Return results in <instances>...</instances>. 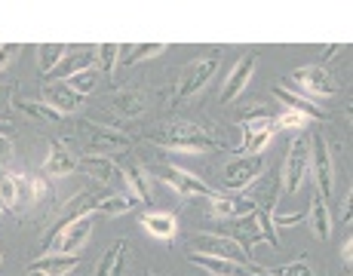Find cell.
<instances>
[{"mask_svg": "<svg viewBox=\"0 0 353 276\" xmlns=\"http://www.w3.org/2000/svg\"><path fill=\"white\" fill-rule=\"evenodd\" d=\"M96 59H99L101 74H114V65L120 62V46L117 43H101L96 50Z\"/></svg>", "mask_w": 353, "mask_h": 276, "instance_id": "obj_32", "label": "cell"}, {"mask_svg": "<svg viewBox=\"0 0 353 276\" xmlns=\"http://www.w3.org/2000/svg\"><path fill=\"white\" fill-rule=\"evenodd\" d=\"M77 169V157L62 145V141H50V157L43 163V172L46 178H65Z\"/></svg>", "mask_w": 353, "mask_h": 276, "instance_id": "obj_17", "label": "cell"}, {"mask_svg": "<svg viewBox=\"0 0 353 276\" xmlns=\"http://www.w3.org/2000/svg\"><path fill=\"white\" fill-rule=\"evenodd\" d=\"M310 163H314V172H316V193L325 200L335 187V160H332V151H329V141L323 136H314L310 141Z\"/></svg>", "mask_w": 353, "mask_h": 276, "instance_id": "obj_8", "label": "cell"}, {"mask_svg": "<svg viewBox=\"0 0 353 276\" xmlns=\"http://www.w3.org/2000/svg\"><path fill=\"white\" fill-rule=\"evenodd\" d=\"M286 80H289L292 86H295V89L310 92V96L329 98V96H335V92H338V86H335V80H332V74L325 71V68H320V65H307V68L292 71Z\"/></svg>", "mask_w": 353, "mask_h": 276, "instance_id": "obj_9", "label": "cell"}, {"mask_svg": "<svg viewBox=\"0 0 353 276\" xmlns=\"http://www.w3.org/2000/svg\"><path fill=\"white\" fill-rule=\"evenodd\" d=\"M310 231H314L316 240H329L332 237V215L329 206L320 193H314V203H310Z\"/></svg>", "mask_w": 353, "mask_h": 276, "instance_id": "obj_24", "label": "cell"}, {"mask_svg": "<svg viewBox=\"0 0 353 276\" xmlns=\"http://www.w3.org/2000/svg\"><path fill=\"white\" fill-rule=\"evenodd\" d=\"M255 62L258 59L252 56V52H246V56H240L236 59V65L230 68L228 74V80H225V86H221V102H234L236 96H240L243 89H246V83L252 80V71H255Z\"/></svg>", "mask_w": 353, "mask_h": 276, "instance_id": "obj_14", "label": "cell"}, {"mask_svg": "<svg viewBox=\"0 0 353 276\" xmlns=\"http://www.w3.org/2000/svg\"><path fill=\"white\" fill-rule=\"evenodd\" d=\"M43 102L50 107H56V111L65 117V114H74L80 105H83V96H77L65 80H50V83H43Z\"/></svg>", "mask_w": 353, "mask_h": 276, "instance_id": "obj_15", "label": "cell"}, {"mask_svg": "<svg viewBox=\"0 0 353 276\" xmlns=\"http://www.w3.org/2000/svg\"><path fill=\"white\" fill-rule=\"evenodd\" d=\"M307 166H310V147H307V141L295 138L289 145L286 166H283V191L295 193L298 187L304 184V178H307Z\"/></svg>", "mask_w": 353, "mask_h": 276, "instance_id": "obj_10", "label": "cell"}, {"mask_svg": "<svg viewBox=\"0 0 353 276\" xmlns=\"http://www.w3.org/2000/svg\"><path fill=\"white\" fill-rule=\"evenodd\" d=\"M68 56V46L65 43H40L37 46V65L43 74L56 71V65L62 62V59Z\"/></svg>", "mask_w": 353, "mask_h": 276, "instance_id": "obj_26", "label": "cell"}, {"mask_svg": "<svg viewBox=\"0 0 353 276\" xmlns=\"http://www.w3.org/2000/svg\"><path fill=\"white\" fill-rule=\"evenodd\" d=\"M77 169L86 172L90 178H99L101 184H111V181H117L120 166L114 163V160H108V157H99V153H86V157L77 160Z\"/></svg>", "mask_w": 353, "mask_h": 276, "instance_id": "obj_18", "label": "cell"}, {"mask_svg": "<svg viewBox=\"0 0 353 276\" xmlns=\"http://www.w3.org/2000/svg\"><path fill=\"white\" fill-rule=\"evenodd\" d=\"M0 264H3V252H0Z\"/></svg>", "mask_w": 353, "mask_h": 276, "instance_id": "obj_44", "label": "cell"}, {"mask_svg": "<svg viewBox=\"0 0 353 276\" xmlns=\"http://www.w3.org/2000/svg\"><path fill=\"white\" fill-rule=\"evenodd\" d=\"M16 52H19V43H3V46H0V71L10 65V59L16 56Z\"/></svg>", "mask_w": 353, "mask_h": 276, "instance_id": "obj_38", "label": "cell"}, {"mask_svg": "<svg viewBox=\"0 0 353 276\" xmlns=\"http://www.w3.org/2000/svg\"><path fill=\"white\" fill-rule=\"evenodd\" d=\"M157 175H160V181H166L169 187H175L181 197H209V200L219 197V191H215L212 184H206V181L196 178L191 172L179 169V166H160Z\"/></svg>", "mask_w": 353, "mask_h": 276, "instance_id": "obj_7", "label": "cell"}, {"mask_svg": "<svg viewBox=\"0 0 353 276\" xmlns=\"http://www.w3.org/2000/svg\"><path fill=\"white\" fill-rule=\"evenodd\" d=\"M252 270H255V276H274L270 270H264V267H252Z\"/></svg>", "mask_w": 353, "mask_h": 276, "instance_id": "obj_43", "label": "cell"}, {"mask_svg": "<svg viewBox=\"0 0 353 276\" xmlns=\"http://www.w3.org/2000/svg\"><path fill=\"white\" fill-rule=\"evenodd\" d=\"M274 92H276V98H280V102L289 107V111H301V114H307L310 120H323V117H325V111H323V107H316V105H310L307 98L295 96V92H292L289 86H283V83H280Z\"/></svg>", "mask_w": 353, "mask_h": 276, "instance_id": "obj_25", "label": "cell"}, {"mask_svg": "<svg viewBox=\"0 0 353 276\" xmlns=\"http://www.w3.org/2000/svg\"><path fill=\"white\" fill-rule=\"evenodd\" d=\"M0 200L6 206H16V181H12V172L0 175Z\"/></svg>", "mask_w": 353, "mask_h": 276, "instance_id": "obj_35", "label": "cell"}, {"mask_svg": "<svg viewBox=\"0 0 353 276\" xmlns=\"http://www.w3.org/2000/svg\"><path fill=\"white\" fill-rule=\"evenodd\" d=\"M22 111H25V117L37 120V123H62V114H59L56 107H50L46 102H25Z\"/></svg>", "mask_w": 353, "mask_h": 276, "instance_id": "obj_29", "label": "cell"}, {"mask_svg": "<svg viewBox=\"0 0 353 276\" xmlns=\"http://www.w3.org/2000/svg\"><path fill=\"white\" fill-rule=\"evenodd\" d=\"M304 215L301 212H295V215H270V224H276V227H289V224H298Z\"/></svg>", "mask_w": 353, "mask_h": 276, "instance_id": "obj_37", "label": "cell"}, {"mask_svg": "<svg viewBox=\"0 0 353 276\" xmlns=\"http://www.w3.org/2000/svg\"><path fill=\"white\" fill-rule=\"evenodd\" d=\"M350 258H353V240H347L341 246V261H344V267H347V270H350Z\"/></svg>", "mask_w": 353, "mask_h": 276, "instance_id": "obj_40", "label": "cell"}, {"mask_svg": "<svg viewBox=\"0 0 353 276\" xmlns=\"http://www.w3.org/2000/svg\"><path fill=\"white\" fill-rule=\"evenodd\" d=\"M28 276H43V273H28Z\"/></svg>", "mask_w": 353, "mask_h": 276, "instance_id": "obj_45", "label": "cell"}, {"mask_svg": "<svg viewBox=\"0 0 353 276\" xmlns=\"http://www.w3.org/2000/svg\"><path fill=\"white\" fill-rule=\"evenodd\" d=\"M163 52H166V43H135L126 50V56H120V62L129 68V65H139V62H145V59L163 56Z\"/></svg>", "mask_w": 353, "mask_h": 276, "instance_id": "obj_28", "label": "cell"}, {"mask_svg": "<svg viewBox=\"0 0 353 276\" xmlns=\"http://www.w3.org/2000/svg\"><path fill=\"white\" fill-rule=\"evenodd\" d=\"M123 178H126V184L132 187V200H145V203H151V184H148V172L141 169L135 160H126V163H123Z\"/></svg>", "mask_w": 353, "mask_h": 276, "instance_id": "obj_22", "label": "cell"}, {"mask_svg": "<svg viewBox=\"0 0 353 276\" xmlns=\"http://www.w3.org/2000/svg\"><path fill=\"white\" fill-rule=\"evenodd\" d=\"M243 132H246V138H243V145L236 147V153H240V157H258V153L270 145V138H274V120L270 117H246L243 120Z\"/></svg>", "mask_w": 353, "mask_h": 276, "instance_id": "obj_11", "label": "cell"}, {"mask_svg": "<svg viewBox=\"0 0 353 276\" xmlns=\"http://www.w3.org/2000/svg\"><path fill=\"white\" fill-rule=\"evenodd\" d=\"M264 172V157H234L228 160L225 172H221V184L230 187V191H243L246 184H255Z\"/></svg>", "mask_w": 353, "mask_h": 276, "instance_id": "obj_6", "label": "cell"}, {"mask_svg": "<svg viewBox=\"0 0 353 276\" xmlns=\"http://www.w3.org/2000/svg\"><path fill=\"white\" fill-rule=\"evenodd\" d=\"M101 200H105V193H101V191H83V193H77L74 200H68L65 209H62V215H59V221H56V227H52V233L62 231V227H68L71 221L83 218V215H92L99 209Z\"/></svg>", "mask_w": 353, "mask_h": 276, "instance_id": "obj_13", "label": "cell"}, {"mask_svg": "<svg viewBox=\"0 0 353 276\" xmlns=\"http://www.w3.org/2000/svg\"><path fill=\"white\" fill-rule=\"evenodd\" d=\"M255 209V200L252 197H215L212 200V215L215 218H243Z\"/></svg>", "mask_w": 353, "mask_h": 276, "instance_id": "obj_20", "label": "cell"}, {"mask_svg": "<svg viewBox=\"0 0 353 276\" xmlns=\"http://www.w3.org/2000/svg\"><path fill=\"white\" fill-rule=\"evenodd\" d=\"M90 233H92V215H83V218L71 221V224L62 227V231L50 233V237H46V252L77 255L80 248L86 246V240H90Z\"/></svg>", "mask_w": 353, "mask_h": 276, "instance_id": "obj_3", "label": "cell"}, {"mask_svg": "<svg viewBox=\"0 0 353 276\" xmlns=\"http://www.w3.org/2000/svg\"><path fill=\"white\" fill-rule=\"evenodd\" d=\"M141 227L157 240H172L179 224H175V215H169V212H145L141 215Z\"/></svg>", "mask_w": 353, "mask_h": 276, "instance_id": "obj_21", "label": "cell"}, {"mask_svg": "<svg viewBox=\"0 0 353 276\" xmlns=\"http://www.w3.org/2000/svg\"><path fill=\"white\" fill-rule=\"evenodd\" d=\"M123 267H126V242L117 240V242H111L105 258L99 261L96 276H123Z\"/></svg>", "mask_w": 353, "mask_h": 276, "instance_id": "obj_23", "label": "cell"}, {"mask_svg": "<svg viewBox=\"0 0 353 276\" xmlns=\"http://www.w3.org/2000/svg\"><path fill=\"white\" fill-rule=\"evenodd\" d=\"M151 141L160 147H169V151H185V153H203L219 147V141L209 136L206 129L191 123H175V126H166V129L151 132Z\"/></svg>", "mask_w": 353, "mask_h": 276, "instance_id": "obj_2", "label": "cell"}, {"mask_svg": "<svg viewBox=\"0 0 353 276\" xmlns=\"http://www.w3.org/2000/svg\"><path fill=\"white\" fill-rule=\"evenodd\" d=\"M191 252L194 255H209V258H228V261H243V248L234 240L221 237V233H196L191 237Z\"/></svg>", "mask_w": 353, "mask_h": 276, "instance_id": "obj_12", "label": "cell"}, {"mask_svg": "<svg viewBox=\"0 0 353 276\" xmlns=\"http://www.w3.org/2000/svg\"><path fill=\"white\" fill-rule=\"evenodd\" d=\"M307 123H310L307 114H301V111H289V107L274 120V126H280V129H304Z\"/></svg>", "mask_w": 353, "mask_h": 276, "instance_id": "obj_33", "label": "cell"}, {"mask_svg": "<svg viewBox=\"0 0 353 276\" xmlns=\"http://www.w3.org/2000/svg\"><path fill=\"white\" fill-rule=\"evenodd\" d=\"M335 52H338V43H332V46H325V50H323V62H325V59H332V56H335Z\"/></svg>", "mask_w": 353, "mask_h": 276, "instance_id": "obj_42", "label": "cell"}, {"mask_svg": "<svg viewBox=\"0 0 353 276\" xmlns=\"http://www.w3.org/2000/svg\"><path fill=\"white\" fill-rule=\"evenodd\" d=\"M80 264V255H62V252H46L31 261L28 273H43V276H68Z\"/></svg>", "mask_w": 353, "mask_h": 276, "instance_id": "obj_16", "label": "cell"}, {"mask_svg": "<svg viewBox=\"0 0 353 276\" xmlns=\"http://www.w3.org/2000/svg\"><path fill=\"white\" fill-rule=\"evenodd\" d=\"M270 273L274 276H314L307 261H292V264H283V267H276V270H270Z\"/></svg>", "mask_w": 353, "mask_h": 276, "instance_id": "obj_34", "label": "cell"}, {"mask_svg": "<svg viewBox=\"0 0 353 276\" xmlns=\"http://www.w3.org/2000/svg\"><path fill=\"white\" fill-rule=\"evenodd\" d=\"M221 237L234 240L236 246L243 248V255L249 258V252H252L255 242H270V246H280V237H276L274 224H270V215L264 212V209H252L249 215H243V218H230L228 227H221Z\"/></svg>", "mask_w": 353, "mask_h": 276, "instance_id": "obj_1", "label": "cell"}, {"mask_svg": "<svg viewBox=\"0 0 353 276\" xmlns=\"http://www.w3.org/2000/svg\"><path fill=\"white\" fill-rule=\"evenodd\" d=\"M111 107L120 117H139V114L145 111V96H141V92H120V96H114Z\"/></svg>", "mask_w": 353, "mask_h": 276, "instance_id": "obj_27", "label": "cell"}, {"mask_svg": "<svg viewBox=\"0 0 353 276\" xmlns=\"http://www.w3.org/2000/svg\"><path fill=\"white\" fill-rule=\"evenodd\" d=\"M132 206H135V200H132V197H123V193H114V197H105V200H101L96 212L108 215V218H114V215L132 212Z\"/></svg>", "mask_w": 353, "mask_h": 276, "instance_id": "obj_30", "label": "cell"}, {"mask_svg": "<svg viewBox=\"0 0 353 276\" xmlns=\"http://www.w3.org/2000/svg\"><path fill=\"white\" fill-rule=\"evenodd\" d=\"M219 68H221V56H206V59H196V62L188 65L179 77V98L181 102H185V98H194L196 92L215 77Z\"/></svg>", "mask_w": 353, "mask_h": 276, "instance_id": "obj_4", "label": "cell"}, {"mask_svg": "<svg viewBox=\"0 0 353 276\" xmlns=\"http://www.w3.org/2000/svg\"><path fill=\"white\" fill-rule=\"evenodd\" d=\"M10 98H12V86H3L0 89V123H10Z\"/></svg>", "mask_w": 353, "mask_h": 276, "instance_id": "obj_36", "label": "cell"}, {"mask_svg": "<svg viewBox=\"0 0 353 276\" xmlns=\"http://www.w3.org/2000/svg\"><path fill=\"white\" fill-rule=\"evenodd\" d=\"M92 62H96V50H77V52L68 50V56L56 65L52 77H56V80H68V77H74V74H80V71H90Z\"/></svg>", "mask_w": 353, "mask_h": 276, "instance_id": "obj_19", "label": "cell"}, {"mask_svg": "<svg viewBox=\"0 0 353 276\" xmlns=\"http://www.w3.org/2000/svg\"><path fill=\"white\" fill-rule=\"evenodd\" d=\"M65 83L71 86V89L77 92V96H83V98H86L92 89H96V83H99V71H96V68L80 71V74H74V77H68Z\"/></svg>", "mask_w": 353, "mask_h": 276, "instance_id": "obj_31", "label": "cell"}, {"mask_svg": "<svg viewBox=\"0 0 353 276\" xmlns=\"http://www.w3.org/2000/svg\"><path fill=\"white\" fill-rule=\"evenodd\" d=\"M83 141L90 147V153H99V157H108V153H120V151H129V136L117 129H108V126H96V123H83Z\"/></svg>", "mask_w": 353, "mask_h": 276, "instance_id": "obj_5", "label": "cell"}, {"mask_svg": "<svg viewBox=\"0 0 353 276\" xmlns=\"http://www.w3.org/2000/svg\"><path fill=\"white\" fill-rule=\"evenodd\" d=\"M350 200H353V193H347V197H344V206H341V218H344V221H350Z\"/></svg>", "mask_w": 353, "mask_h": 276, "instance_id": "obj_41", "label": "cell"}, {"mask_svg": "<svg viewBox=\"0 0 353 276\" xmlns=\"http://www.w3.org/2000/svg\"><path fill=\"white\" fill-rule=\"evenodd\" d=\"M10 157H12V145H10V138L0 136V163H3V160H10Z\"/></svg>", "mask_w": 353, "mask_h": 276, "instance_id": "obj_39", "label": "cell"}]
</instances>
